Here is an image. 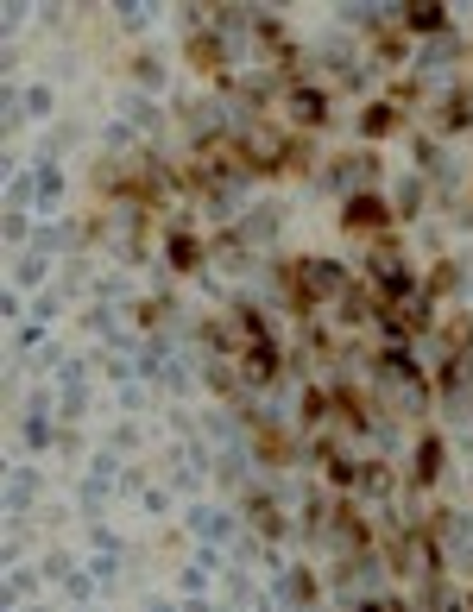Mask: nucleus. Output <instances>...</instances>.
Here are the masks:
<instances>
[{"instance_id":"nucleus-1","label":"nucleus","mask_w":473,"mask_h":612,"mask_svg":"<svg viewBox=\"0 0 473 612\" xmlns=\"http://www.w3.org/2000/svg\"><path fill=\"white\" fill-rule=\"evenodd\" d=\"M246 152H253L259 165H278V158H285V140H278V133H246Z\"/></svg>"},{"instance_id":"nucleus-2","label":"nucleus","mask_w":473,"mask_h":612,"mask_svg":"<svg viewBox=\"0 0 473 612\" xmlns=\"http://www.w3.org/2000/svg\"><path fill=\"white\" fill-rule=\"evenodd\" d=\"M303 291H309V297L341 291V271H334V265H303Z\"/></svg>"},{"instance_id":"nucleus-3","label":"nucleus","mask_w":473,"mask_h":612,"mask_svg":"<svg viewBox=\"0 0 473 612\" xmlns=\"http://www.w3.org/2000/svg\"><path fill=\"white\" fill-rule=\"evenodd\" d=\"M291 108H297V120H322V95H316V89H297Z\"/></svg>"},{"instance_id":"nucleus-4","label":"nucleus","mask_w":473,"mask_h":612,"mask_svg":"<svg viewBox=\"0 0 473 612\" xmlns=\"http://www.w3.org/2000/svg\"><path fill=\"white\" fill-rule=\"evenodd\" d=\"M379 215H385V209H379V202H373V196H360V202H354V228H373Z\"/></svg>"},{"instance_id":"nucleus-5","label":"nucleus","mask_w":473,"mask_h":612,"mask_svg":"<svg viewBox=\"0 0 473 612\" xmlns=\"http://www.w3.org/2000/svg\"><path fill=\"white\" fill-rule=\"evenodd\" d=\"M411 26H417V32H436V26H442V13H436V7H417V13H411Z\"/></svg>"},{"instance_id":"nucleus-6","label":"nucleus","mask_w":473,"mask_h":612,"mask_svg":"<svg viewBox=\"0 0 473 612\" xmlns=\"http://www.w3.org/2000/svg\"><path fill=\"white\" fill-rule=\"evenodd\" d=\"M171 259H177V265H196V240L177 234V240H171Z\"/></svg>"}]
</instances>
